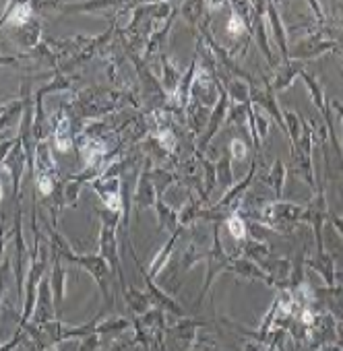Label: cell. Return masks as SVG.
<instances>
[{
  "label": "cell",
  "mask_w": 343,
  "mask_h": 351,
  "mask_svg": "<svg viewBox=\"0 0 343 351\" xmlns=\"http://www.w3.org/2000/svg\"><path fill=\"white\" fill-rule=\"evenodd\" d=\"M304 215H306V205L277 201V203H271L263 209L261 223L275 230V232H289L300 221H304Z\"/></svg>",
  "instance_id": "1"
},
{
  "label": "cell",
  "mask_w": 343,
  "mask_h": 351,
  "mask_svg": "<svg viewBox=\"0 0 343 351\" xmlns=\"http://www.w3.org/2000/svg\"><path fill=\"white\" fill-rule=\"evenodd\" d=\"M331 50H337V42L335 40H324L320 34L314 36H306L302 38L296 46L289 48V60H300L306 62L310 58H318Z\"/></svg>",
  "instance_id": "2"
},
{
  "label": "cell",
  "mask_w": 343,
  "mask_h": 351,
  "mask_svg": "<svg viewBox=\"0 0 343 351\" xmlns=\"http://www.w3.org/2000/svg\"><path fill=\"white\" fill-rule=\"evenodd\" d=\"M226 116H228V91L220 85V99H217V106L213 108V114H211L209 126H207V130H205L203 138L199 141V149H201V151H205L207 143H209V141L213 138V134L220 130V126L224 124Z\"/></svg>",
  "instance_id": "3"
},
{
  "label": "cell",
  "mask_w": 343,
  "mask_h": 351,
  "mask_svg": "<svg viewBox=\"0 0 343 351\" xmlns=\"http://www.w3.org/2000/svg\"><path fill=\"white\" fill-rule=\"evenodd\" d=\"M267 23L271 27V34H273V40L277 44V48L281 50V56H283V62H289V44H287V32L281 23V17H279V11L275 7V3H269L267 7Z\"/></svg>",
  "instance_id": "4"
},
{
  "label": "cell",
  "mask_w": 343,
  "mask_h": 351,
  "mask_svg": "<svg viewBox=\"0 0 343 351\" xmlns=\"http://www.w3.org/2000/svg\"><path fill=\"white\" fill-rule=\"evenodd\" d=\"M230 271L236 273V275H240L242 279H248V281H265L267 285H273L271 275H269L263 267H259L257 263H252V261L246 258V256L234 258L232 265H230Z\"/></svg>",
  "instance_id": "5"
},
{
  "label": "cell",
  "mask_w": 343,
  "mask_h": 351,
  "mask_svg": "<svg viewBox=\"0 0 343 351\" xmlns=\"http://www.w3.org/2000/svg\"><path fill=\"white\" fill-rule=\"evenodd\" d=\"M71 261L83 265V267L97 279V283H99L104 295L110 298V293H108V281H106V279L110 277V269H108V263H106L104 256H97V254H95V256H73Z\"/></svg>",
  "instance_id": "6"
},
{
  "label": "cell",
  "mask_w": 343,
  "mask_h": 351,
  "mask_svg": "<svg viewBox=\"0 0 343 351\" xmlns=\"http://www.w3.org/2000/svg\"><path fill=\"white\" fill-rule=\"evenodd\" d=\"M306 71V66H304V62H300V60H289V62H281L279 66H277V71H275V79H273V89L275 91H283V89H287L292 83H294V79L298 77V75H302Z\"/></svg>",
  "instance_id": "7"
},
{
  "label": "cell",
  "mask_w": 343,
  "mask_h": 351,
  "mask_svg": "<svg viewBox=\"0 0 343 351\" xmlns=\"http://www.w3.org/2000/svg\"><path fill=\"white\" fill-rule=\"evenodd\" d=\"M306 265L322 277V281L327 283V287L335 285V279H337L335 263H333V258L327 252H316V256H312Z\"/></svg>",
  "instance_id": "8"
},
{
  "label": "cell",
  "mask_w": 343,
  "mask_h": 351,
  "mask_svg": "<svg viewBox=\"0 0 343 351\" xmlns=\"http://www.w3.org/2000/svg\"><path fill=\"white\" fill-rule=\"evenodd\" d=\"M242 250H244V254H246V258H250L252 263H257L259 267H267V263L271 261V250H269V246L263 242V240H248L244 246H242Z\"/></svg>",
  "instance_id": "9"
},
{
  "label": "cell",
  "mask_w": 343,
  "mask_h": 351,
  "mask_svg": "<svg viewBox=\"0 0 343 351\" xmlns=\"http://www.w3.org/2000/svg\"><path fill=\"white\" fill-rule=\"evenodd\" d=\"M285 176H287V171H285L283 161H281V159H275L273 165H271V169H269V173L265 176V182L273 189V193H275L277 199H281V195H283Z\"/></svg>",
  "instance_id": "10"
},
{
  "label": "cell",
  "mask_w": 343,
  "mask_h": 351,
  "mask_svg": "<svg viewBox=\"0 0 343 351\" xmlns=\"http://www.w3.org/2000/svg\"><path fill=\"white\" fill-rule=\"evenodd\" d=\"M228 95L230 99L236 104V106H246V104H252L250 101V85H246L244 79H238V77H232L228 79Z\"/></svg>",
  "instance_id": "11"
},
{
  "label": "cell",
  "mask_w": 343,
  "mask_h": 351,
  "mask_svg": "<svg viewBox=\"0 0 343 351\" xmlns=\"http://www.w3.org/2000/svg\"><path fill=\"white\" fill-rule=\"evenodd\" d=\"M302 79H304V83H306V87H308V93H310V97H312V104L316 106V110L322 114V118H329V112H327V101H324V91H322V87L318 85V81H316V77H312L310 73H302L300 75Z\"/></svg>",
  "instance_id": "12"
},
{
  "label": "cell",
  "mask_w": 343,
  "mask_h": 351,
  "mask_svg": "<svg viewBox=\"0 0 343 351\" xmlns=\"http://www.w3.org/2000/svg\"><path fill=\"white\" fill-rule=\"evenodd\" d=\"M215 173H217V182H220V186L228 193L232 186H234V176H232V155H230V151L217 161V165H215Z\"/></svg>",
  "instance_id": "13"
},
{
  "label": "cell",
  "mask_w": 343,
  "mask_h": 351,
  "mask_svg": "<svg viewBox=\"0 0 343 351\" xmlns=\"http://www.w3.org/2000/svg\"><path fill=\"white\" fill-rule=\"evenodd\" d=\"M64 269L60 267V263L56 261L54 265V273H52V289H54V304H56V314L60 316V306H62V298H64Z\"/></svg>",
  "instance_id": "14"
},
{
  "label": "cell",
  "mask_w": 343,
  "mask_h": 351,
  "mask_svg": "<svg viewBox=\"0 0 343 351\" xmlns=\"http://www.w3.org/2000/svg\"><path fill=\"white\" fill-rule=\"evenodd\" d=\"M143 273H145V271H143ZM145 281H147V287H149V291H151V300H153V302H157L159 306H165L167 310L176 312V314H182V310L174 304V300L167 298L163 291H159V289L151 283V275H147V273H145Z\"/></svg>",
  "instance_id": "15"
},
{
  "label": "cell",
  "mask_w": 343,
  "mask_h": 351,
  "mask_svg": "<svg viewBox=\"0 0 343 351\" xmlns=\"http://www.w3.org/2000/svg\"><path fill=\"white\" fill-rule=\"evenodd\" d=\"M153 201H155V191H153V184L147 180V173L141 178V182H139V191H137V195H134V203H139V205H153Z\"/></svg>",
  "instance_id": "16"
},
{
  "label": "cell",
  "mask_w": 343,
  "mask_h": 351,
  "mask_svg": "<svg viewBox=\"0 0 343 351\" xmlns=\"http://www.w3.org/2000/svg\"><path fill=\"white\" fill-rule=\"evenodd\" d=\"M285 126H287V136H289V143H292V149L296 147V143L300 141V134H302V120L296 112H285Z\"/></svg>",
  "instance_id": "17"
},
{
  "label": "cell",
  "mask_w": 343,
  "mask_h": 351,
  "mask_svg": "<svg viewBox=\"0 0 343 351\" xmlns=\"http://www.w3.org/2000/svg\"><path fill=\"white\" fill-rule=\"evenodd\" d=\"M126 300H128V306H130L134 312H147V310H149V302H151L149 295H143V293L130 289V291H126Z\"/></svg>",
  "instance_id": "18"
},
{
  "label": "cell",
  "mask_w": 343,
  "mask_h": 351,
  "mask_svg": "<svg viewBox=\"0 0 343 351\" xmlns=\"http://www.w3.org/2000/svg\"><path fill=\"white\" fill-rule=\"evenodd\" d=\"M244 32H250V27L246 25V21H244L240 15H236V13L232 11V15H230V23H228V34H230V36H234V38H242V36H244ZM250 36H252V32H250Z\"/></svg>",
  "instance_id": "19"
},
{
  "label": "cell",
  "mask_w": 343,
  "mask_h": 351,
  "mask_svg": "<svg viewBox=\"0 0 343 351\" xmlns=\"http://www.w3.org/2000/svg\"><path fill=\"white\" fill-rule=\"evenodd\" d=\"M228 230H230V234H232L236 240H244V238H246V221H244L238 213H234V215L228 219Z\"/></svg>",
  "instance_id": "20"
},
{
  "label": "cell",
  "mask_w": 343,
  "mask_h": 351,
  "mask_svg": "<svg viewBox=\"0 0 343 351\" xmlns=\"http://www.w3.org/2000/svg\"><path fill=\"white\" fill-rule=\"evenodd\" d=\"M29 15H32V5H15L9 21L13 25H25L29 21Z\"/></svg>",
  "instance_id": "21"
},
{
  "label": "cell",
  "mask_w": 343,
  "mask_h": 351,
  "mask_svg": "<svg viewBox=\"0 0 343 351\" xmlns=\"http://www.w3.org/2000/svg\"><path fill=\"white\" fill-rule=\"evenodd\" d=\"M201 324H203L201 320H180V322L176 324L174 332H178L180 339H193L197 326H201Z\"/></svg>",
  "instance_id": "22"
},
{
  "label": "cell",
  "mask_w": 343,
  "mask_h": 351,
  "mask_svg": "<svg viewBox=\"0 0 343 351\" xmlns=\"http://www.w3.org/2000/svg\"><path fill=\"white\" fill-rule=\"evenodd\" d=\"M230 155H232V159H246V155H248V147H246V143L244 141H240V138H234L232 143H230Z\"/></svg>",
  "instance_id": "23"
},
{
  "label": "cell",
  "mask_w": 343,
  "mask_h": 351,
  "mask_svg": "<svg viewBox=\"0 0 343 351\" xmlns=\"http://www.w3.org/2000/svg\"><path fill=\"white\" fill-rule=\"evenodd\" d=\"M38 186H40V193L42 195H50L54 189H52V180L48 178V173H40L38 176Z\"/></svg>",
  "instance_id": "24"
},
{
  "label": "cell",
  "mask_w": 343,
  "mask_h": 351,
  "mask_svg": "<svg viewBox=\"0 0 343 351\" xmlns=\"http://www.w3.org/2000/svg\"><path fill=\"white\" fill-rule=\"evenodd\" d=\"M193 351H220L217 349V345H215V341H211V339H199V343L195 345V349Z\"/></svg>",
  "instance_id": "25"
},
{
  "label": "cell",
  "mask_w": 343,
  "mask_h": 351,
  "mask_svg": "<svg viewBox=\"0 0 343 351\" xmlns=\"http://www.w3.org/2000/svg\"><path fill=\"white\" fill-rule=\"evenodd\" d=\"M331 223H333V228L341 234V238H343V217H339V215H331Z\"/></svg>",
  "instance_id": "26"
},
{
  "label": "cell",
  "mask_w": 343,
  "mask_h": 351,
  "mask_svg": "<svg viewBox=\"0 0 343 351\" xmlns=\"http://www.w3.org/2000/svg\"><path fill=\"white\" fill-rule=\"evenodd\" d=\"M318 351H343V345H335V343H324L318 347Z\"/></svg>",
  "instance_id": "27"
},
{
  "label": "cell",
  "mask_w": 343,
  "mask_h": 351,
  "mask_svg": "<svg viewBox=\"0 0 343 351\" xmlns=\"http://www.w3.org/2000/svg\"><path fill=\"white\" fill-rule=\"evenodd\" d=\"M244 351H263V343L259 341H252V343H246Z\"/></svg>",
  "instance_id": "28"
},
{
  "label": "cell",
  "mask_w": 343,
  "mask_h": 351,
  "mask_svg": "<svg viewBox=\"0 0 343 351\" xmlns=\"http://www.w3.org/2000/svg\"><path fill=\"white\" fill-rule=\"evenodd\" d=\"M337 279H343V271H341V273H337Z\"/></svg>",
  "instance_id": "29"
}]
</instances>
